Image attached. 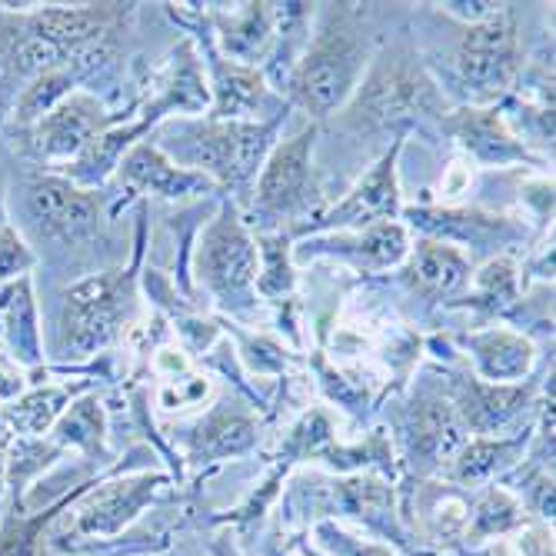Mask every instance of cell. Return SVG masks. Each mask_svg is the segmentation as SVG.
Here are the masks:
<instances>
[{"instance_id":"obj_29","label":"cell","mask_w":556,"mask_h":556,"mask_svg":"<svg viewBox=\"0 0 556 556\" xmlns=\"http://www.w3.org/2000/svg\"><path fill=\"white\" fill-rule=\"evenodd\" d=\"M507 450V443H477L470 450H464V457L457 464V473L464 480H477L483 473H490L500 464V453Z\"/></svg>"},{"instance_id":"obj_10","label":"cell","mask_w":556,"mask_h":556,"mask_svg":"<svg viewBox=\"0 0 556 556\" xmlns=\"http://www.w3.org/2000/svg\"><path fill=\"white\" fill-rule=\"evenodd\" d=\"M311 150H314V127L300 130L296 137L274 147L270 161L257 180V207L267 214H290L307 200L311 184Z\"/></svg>"},{"instance_id":"obj_4","label":"cell","mask_w":556,"mask_h":556,"mask_svg":"<svg viewBox=\"0 0 556 556\" xmlns=\"http://www.w3.org/2000/svg\"><path fill=\"white\" fill-rule=\"evenodd\" d=\"M184 140L177 143V157L200 170V177L211 174L224 184H237L257 170L267 137L274 134V124L257 127L243 121H211L193 124L180 130Z\"/></svg>"},{"instance_id":"obj_24","label":"cell","mask_w":556,"mask_h":556,"mask_svg":"<svg viewBox=\"0 0 556 556\" xmlns=\"http://www.w3.org/2000/svg\"><path fill=\"white\" fill-rule=\"evenodd\" d=\"M200 440H207V446L214 453H233V450H243L250 440H254V427H250L243 417L220 414L207 427H200Z\"/></svg>"},{"instance_id":"obj_22","label":"cell","mask_w":556,"mask_h":556,"mask_svg":"<svg viewBox=\"0 0 556 556\" xmlns=\"http://www.w3.org/2000/svg\"><path fill=\"white\" fill-rule=\"evenodd\" d=\"M67 400H71V390H64V387H47V390H37V393L17 400L8 414H11V420H14L17 430H24V433H43L50 424L61 417Z\"/></svg>"},{"instance_id":"obj_26","label":"cell","mask_w":556,"mask_h":556,"mask_svg":"<svg viewBox=\"0 0 556 556\" xmlns=\"http://www.w3.org/2000/svg\"><path fill=\"white\" fill-rule=\"evenodd\" d=\"M30 267H34L30 247L21 240V233H17L14 227L0 224V283L27 277Z\"/></svg>"},{"instance_id":"obj_1","label":"cell","mask_w":556,"mask_h":556,"mask_svg":"<svg viewBox=\"0 0 556 556\" xmlns=\"http://www.w3.org/2000/svg\"><path fill=\"white\" fill-rule=\"evenodd\" d=\"M114 14V4L0 14V111L17 87H27L43 71L100 43Z\"/></svg>"},{"instance_id":"obj_8","label":"cell","mask_w":556,"mask_h":556,"mask_svg":"<svg viewBox=\"0 0 556 556\" xmlns=\"http://www.w3.org/2000/svg\"><path fill=\"white\" fill-rule=\"evenodd\" d=\"M104 104L84 90H74L54 111H47L37 124H30V150L43 161H77L90 140L104 134Z\"/></svg>"},{"instance_id":"obj_13","label":"cell","mask_w":556,"mask_h":556,"mask_svg":"<svg viewBox=\"0 0 556 556\" xmlns=\"http://www.w3.org/2000/svg\"><path fill=\"white\" fill-rule=\"evenodd\" d=\"M307 247H311L307 254H337L364 270H383L407 257V230L390 220V224L364 227L353 237H330V240H317Z\"/></svg>"},{"instance_id":"obj_15","label":"cell","mask_w":556,"mask_h":556,"mask_svg":"<svg viewBox=\"0 0 556 556\" xmlns=\"http://www.w3.org/2000/svg\"><path fill=\"white\" fill-rule=\"evenodd\" d=\"M450 134H457L460 143L480 161H523L527 150L510 137V130L503 127V121L496 117V111H477V108H467L460 111L457 117H450L443 124Z\"/></svg>"},{"instance_id":"obj_19","label":"cell","mask_w":556,"mask_h":556,"mask_svg":"<svg viewBox=\"0 0 556 556\" xmlns=\"http://www.w3.org/2000/svg\"><path fill=\"white\" fill-rule=\"evenodd\" d=\"M414 443L430 457H450L464 443V424L446 400H424L414 424Z\"/></svg>"},{"instance_id":"obj_11","label":"cell","mask_w":556,"mask_h":556,"mask_svg":"<svg viewBox=\"0 0 556 556\" xmlns=\"http://www.w3.org/2000/svg\"><path fill=\"white\" fill-rule=\"evenodd\" d=\"M396 154L400 143L390 154L357 184L346 200L320 220L324 227H374V224H390L400 211V190H396Z\"/></svg>"},{"instance_id":"obj_18","label":"cell","mask_w":556,"mask_h":556,"mask_svg":"<svg viewBox=\"0 0 556 556\" xmlns=\"http://www.w3.org/2000/svg\"><path fill=\"white\" fill-rule=\"evenodd\" d=\"M0 333L11 340V346L24 361H37V314L30 300V280L21 277L0 290Z\"/></svg>"},{"instance_id":"obj_9","label":"cell","mask_w":556,"mask_h":556,"mask_svg":"<svg viewBox=\"0 0 556 556\" xmlns=\"http://www.w3.org/2000/svg\"><path fill=\"white\" fill-rule=\"evenodd\" d=\"M27 200L37 224L61 240H77L100 220V200L67 177H37L27 187Z\"/></svg>"},{"instance_id":"obj_7","label":"cell","mask_w":556,"mask_h":556,"mask_svg":"<svg viewBox=\"0 0 556 556\" xmlns=\"http://www.w3.org/2000/svg\"><path fill=\"white\" fill-rule=\"evenodd\" d=\"M127 296H130V287H127V277L121 274H100V277L80 280L67 293L64 324H61L64 350L84 357V353L104 346L117 333V324L124 320Z\"/></svg>"},{"instance_id":"obj_12","label":"cell","mask_w":556,"mask_h":556,"mask_svg":"<svg viewBox=\"0 0 556 556\" xmlns=\"http://www.w3.org/2000/svg\"><path fill=\"white\" fill-rule=\"evenodd\" d=\"M121 187L130 193H161V197H187L207 187V177L174 167L157 147L137 143L121 161Z\"/></svg>"},{"instance_id":"obj_25","label":"cell","mask_w":556,"mask_h":556,"mask_svg":"<svg viewBox=\"0 0 556 556\" xmlns=\"http://www.w3.org/2000/svg\"><path fill=\"white\" fill-rule=\"evenodd\" d=\"M287 243L280 237H267L264 240V257H267V267H264V277L257 280V287L267 293V296H283L293 290V274H290V264H287Z\"/></svg>"},{"instance_id":"obj_21","label":"cell","mask_w":556,"mask_h":556,"mask_svg":"<svg viewBox=\"0 0 556 556\" xmlns=\"http://www.w3.org/2000/svg\"><path fill=\"white\" fill-rule=\"evenodd\" d=\"M264 97V80L254 71H243V67H220L217 77V117L230 121L240 117L247 111H254Z\"/></svg>"},{"instance_id":"obj_28","label":"cell","mask_w":556,"mask_h":556,"mask_svg":"<svg viewBox=\"0 0 556 556\" xmlns=\"http://www.w3.org/2000/svg\"><path fill=\"white\" fill-rule=\"evenodd\" d=\"M97 433H100V414L90 400L77 403V407L61 420V437L64 440H74V443H97Z\"/></svg>"},{"instance_id":"obj_2","label":"cell","mask_w":556,"mask_h":556,"mask_svg":"<svg viewBox=\"0 0 556 556\" xmlns=\"http://www.w3.org/2000/svg\"><path fill=\"white\" fill-rule=\"evenodd\" d=\"M364 67H367V40L346 14H333L320 27L307 58L300 61L290 93L307 114L327 117L353 97V90L364 80Z\"/></svg>"},{"instance_id":"obj_17","label":"cell","mask_w":556,"mask_h":556,"mask_svg":"<svg viewBox=\"0 0 556 556\" xmlns=\"http://www.w3.org/2000/svg\"><path fill=\"white\" fill-rule=\"evenodd\" d=\"M467 274H470V267H467V257L460 254V250L437 243V240L420 243L414 250L410 264H407L410 283L424 293H433V296L453 293L467 280Z\"/></svg>"},{"instance_id":"obj_30","label":"cell","mask_w":556,"mask_h":556,"mask_svg":"<svg viewBox=\"0 0 556 556\" xmlns=\"http://www.w3.org/2000/svg\"><path fill=\"white\" fill-rule=\"evenodd\" d=\"M34 536H37V527L11 520L4 530V540H0V556H34Z\"/></svg>"},{"instance_id":"obj_3","label":"cell","mask_w":556,"mask_h":556,"mask_svg":"<svg viewBox=\"0 0 556 556\" xmlns=\"http://www.w3.org/2000/svg\"><path fill=\"white\" fill-rule=\"evenodd\" d=\"M440 108L443 100L424 64L410 50L396 47L383 54L357 84L346 114L357 127H393L400 121H414Z\"/></svg>"},{"instance_id":"obj_5","label":"cell","mask_w":556,"mask_h":556,"mask_svg":"<svg viewBox=\"0 0 556 556\" xmlns=\"http://www.w3.org/2000/svg\"><path fill=\"white\" fill-rule=\"evenodd\" d=\"M197 277L204 280L220 303L243 307L257 290V250L233 211H224L200 237Z\"/></svg>"},{"instance_id":"obj_16","label":"cell","mask_w":556,"mask_h":556,"mask_svg":"<svg viewBox=\"0 0 556 556\" xmlns=\"http://www.w3.org/2000/svg\"><path fill=\"white\" fill-rule=\"evenodd\" d=\"M470 346H473L480 374L496 387L520 380L533 364V346L523 337L507 333V330L477 333V337H470Z\"/></svg>"},{"instance_id":"obj_14","label":"cell","mask_w":556,"mask_h":556,"mask_svg":"<svg viewBox=\"0 0 556 556\" xmlns=\"http://www.w3.org/2000/svg\"><path fill=\"white\" fill-rule=\"evenodd\" d=\"M154 493V480L140 477V480H127V483H114L108 490H100L93 496H87V503L77 510V530L87 536L97 533H117L143 503Z\"/></svg>"},{"instance_id":"obj_23","label":"cell","mask_w":556,"mask_h":556,"mask_svg":"<svg viewBox=\"0 0 556 556\" xmlns=\"http://www.w3.org/2000/svg\"><path fill=\"white\" fill-rule=\"evenodd\" d=\"M523 393L510 390V387H473V393L464 403V414L470 424L477 427H493L500 420H507L517 407H520Z\"/></svg>"},{"instance_id":"obj_6","label":"cell","mask_w":556,"mask_h":556,"mask_svg":"<svg viewBox=\"0 0 556 556\" xmlns=\"http://www.w3.org/2000/svg\"><path fill=\"white\" fill-rule=\"evenodd\" d=\"M520 67V47L517 27L507 11H486L477 24L467 27L460 50H457V71L467 90L477 97H493L507 90Z\"/></svg>"},{"instance_id":"obj_27","label":"cell","mask_w":556,"mask_h":556,"mask_svg":"<svg viewBox=\"0 0 556 556\" xmlns=\"http://www.w3.org/2000/svg\"><path fill=\"white\" fill-rule=\"evenodd\" d=\"M514 290H517L514 261H493L477 280V293L486 296L490 303H507V296H514Z\"/></svg>"},{"instance_id":"obj_20","label":"cell","mask_w":556,"mask_h":556,"mask_svg":"<svg viewBox=\"0 0 556 556\" xmlns=\"http://www.w3.org/2000/svg\"><path fill=\"white\" fill-rule=\"evenodd\" d=\"M224 43L230 50V58L254 61L264 54V47L270 40L274 21H270V4H247L240 14L224 17Z\"/></svg>"}]
</instances>
